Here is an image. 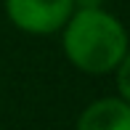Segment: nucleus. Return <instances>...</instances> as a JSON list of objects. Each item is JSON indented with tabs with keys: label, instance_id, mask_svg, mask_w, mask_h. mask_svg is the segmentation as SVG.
I'll return each mask as SVG.
<instances>
[{
	"label": "nucleus",
	"instance_id": "f257e3e1",
	"mask_svg": "<svg viewBox=\"0 0 130 130\" xmlns=\"http://www.w3.org/2000/svg\"><path fill=\"white\" fill-rule=\"evenodd\" d=\"M61 48L74 69L109 74L130 51L127 29L104 8H80L61 27Z\"/></svg>",
	"mask_w": 130,
	"mask_h": 130
},
{
	"label": "nucleus",
	"instance_id": "f03ea898",
	"mask_svg": "<svg viewBox=\"0 0 130 130\" xmlns=\"http://www.w3.org/2000/svg\"><path fill=\"white\" fill-rule=\"evenodd\" d=\"M74 13L72 0H5V16L27 35H53Z\"/></svg>",
	"mask_w": 130,
	"mask_h": 130
},
{
	"label": "nucleus",
	"instance_id": "7ed1b4c3",
	"mask_svg": "<svg viewBox=\"0 0 130 130\" xmlns=\"http://www.w3.org/2000/svg\"><path fill=\"white\" fill-rule=\"evenodd\" d=\"M74 130H130V104L122 98H98L82 109Z\"/></svg>",
	"mask_w": 130,
	"mask_h": 130
},
{
	"label": "nucleus",
	"instance_id": "20e7f679",
	"mask_svg": "<svg viewBox=\"0 0 130 130\" xmlns=\"http://www.w3.org/2000/svg\"><path fill=\"white\" fill-rule=\"evenodd\" d=\"M114 74H117V90H120V98L125 104H130V51L125 53V58L117 64Z\"/></svg>",
	"mask_w": 130,
	"mask_h": 130
},
{
	"label": "nucleus",
	"instance_id": "39448f33",
	"mask_svg": "<svg viewBox=\"0 0 130 130\" xmlns=\"http://www.w3.org/2000/svg\"><path fill=\"white\" fill-rule=\"evenodd\" d=\"M72 3H74V11H80V8H101L104 0H72Z\"/></svg>",
	"mask_w": 130,
	"mask_h": 130
}]
</instances>
